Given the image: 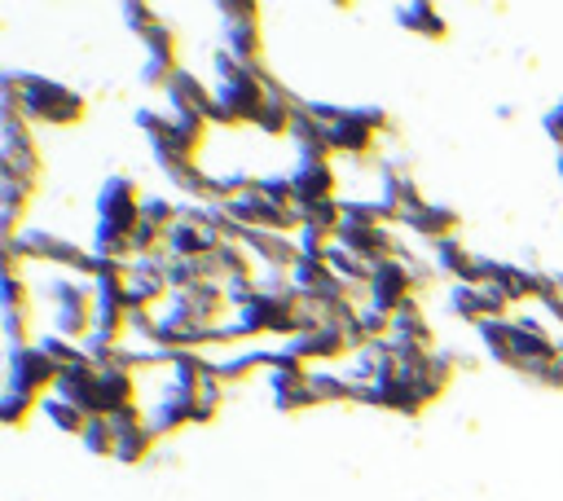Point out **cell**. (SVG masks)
<instances>
[{"instance_id":"obj_1","label":"cell","mask_w":563,"mask_h":501,"mask_svg":"<svg viewBox=\"0 0 563 501\" xmlns=\"http://www.w3.org/2000/svg\"><path fill=\"white\" fill-rule=\"evenodd\" d=\"M264 105H268V70L264 66H242V75L216 84L211 127H255Z\"/></svg>"},{"instance_id":"obj_2","label":"cell","mask_w":563,"mask_h":501,"mask_svg":"<svg viewBox=\"0 0 563 501\" xmlns=\"http://www.w3.org/2000/svg\"><path fill=\"white\" fill-rule=\"evenodd\" d=\"M22 114H26L31 123L75 127V123L88 114V101H84L75 88L48 79V75H22Z\"/></svg>"},{"instance_id":"obj_3","label":"cell","mask_w":563,"mask_h":501,"mask_svg":"<svg viewBox=\"0 0 563 501\" xmlns=\"http://www.w3.org/2000/svg\"><path fill=\"white\" fill-rule=\"evenodd\" d=\"M40 294L53 299V334H62L70 343H84L97 330V316H92L97 312V290L92 286H84V281L62 272V277L44 281Z\"/></svg>"},{"instance_id":"obj_4","label":"cell","mask_w":563,"mask_h":501,"mask_svg":"<svg viewBox=\"0 0 563 501\" xmlns=\"http://www.w3.org/2000/svg\"><path fill=\"white\" fill-rule=\"evenodd\" d=\"M13 246H18V255H22L26 264L66 268V272H79V277H88V264H92V250L66 242V237L53 233V229H22V233L13 237Z\"/></svg>"},{"instance_id":"obj_5","label":"cell","mask_w":563,"mask_h":501,"mask_svg":"<svg viewBox=\"0 0 563 501\" xmlns=\"http://www.w3.org/2000/svg\"><path fill=\"white\" fill-rule=\"evenodd\" d=\"M9 391H26V396H35V400H44V396H53V387H57V365L40 352V343H26V347H9Z\"/></svg>"},{"instance_id":"obj_6","label":"cell","mask_w":563,"mask_h":501,"mask_svg":"<svg viewBox=\"0 0 563 501\" xmlns=\"http://www.w3.org/2000/svg\"><path fill=\"white\" fill-rule=\"evenodd\" d=\"M141 207H145V193L136 189L132 176H110V180L101 185V193H97V215H101V224H114V229H123V233H132V229L141 224Z\"/></svg>"},{"instance_id":"obj_7","label":"cell","mask_w":563,"mask_h":501,"mask_svg":"<svg viewBox=\"0 0 563 501\" xmlns=\"http://www.w3.org/2000/svg\"><path fill=\"white\" fill-rule=\"evenodd\" d=\"M409 299H418V286H413V272L405 268V259H387V264H378L374 277H369L365 303L378 308V312H387V316H396Z\"/></svg>"},{"instance_id":"obj_8","label":"cell","mask_w":563,"mask_h":501,"mask_svg":"<svg viewBox=\"0 0 563 501\" xmlns=\"http://www.w3.org/2000/svg\"><path fill=\"white\" fill-rule=\"evenodd\" d=\"M172 299L167 286V255L163 259H132L128 264V308H154Z\"/></svg>"},{"instance_id":"obj_9","label":"cell","mask_w":563,"mask_h":501,"mask_svg":"<svg viewBox=\"0 0 563 501\" xmlns=\"http://www.w3.org/2000/svg\"><path fill=\"white\" fill-rule=\"evenodd\" d=\"M110 422H114V431H119L114 461H123V466H141V461L154 453V444H158V431L150 426V413L136 404V409H128V413H119V417H110Z\"/></svg>"},{"instance_id":"obj_10","label":"cell","mask_w":563,"mask_h":501,"mask_svg":"<svg viewBox=\"0 0 563 501\" xmlns=\"http://www.w3.org/2000/svg\"><path fill=\"white\" fill-rule=\"evenodd\" d=\"M167 114H176V119H202V123H211V110H216V88H207L194 70H176V79L167 84Z\"/></svg>"},{"instance_id":"obj_11","label":"cell","mask_w":563,"mask_h":501,"mask_svg":"<svg viewBox=\"0 0 563 501\" xmlns=\"http://www.w3.org/2000/svg\"><path fill=\"white\" fill-rule=\"evenodd\" d=\"M290 180H295V207L339 198V171H334V163L299 158V163H295V171H290Z\"/></svg>"},{"instance_id":"obj_12","label":"cell","mask_w":563,"mask_h":501,"mask_svg":"<svg viewBox=\"0 0 563 501\" xmlns=\"http://www.w3.org/2000/svg\"><path fill=\"white\" fill-rule=\"evenodd\" d=\"M365 404L374 409H391V413H405V417H418L427 409V400L418 396V387L405 378V374H391V378H378L365 387Z\"/></svg>"},{"instance_id":"obj_13","label":"cell","mask_w":563,"mask_h":501,"mask_svg":"<svg viewBox=\"0 0 563 501\" xmlns=\"http://www.w3.org/2000/svg\"><path fill=\"white\" fill-rule=\"evenodd\" d=\"M330 141H334V158L339 154H352V158H369L374 154V141H378V132L356 114V105L347 110L343 105V114L330 123Z\"/></svg>"},{"instance_id":"obj_14","label":"cell","mask_w":563,"mask_h":501,"mask_svg":"<svg viewBox=\"0 0 563 501\" xmlns=\"http://www.w3.org/2000/svg\"><path fill=\"white\" fill-rule=\"evenodd\" d=\"M418 242H431V246H440V242H449V237H457V224H462V215L453 211V207H444V202H427L422 211H413V215H405L400 220Z\"/></svg>"},{"instance_id":"obj_15","label":"cell","mask_w":563,"mask_h":501,"mask_svg":"<svg viewBox=\"0 0 563 501\" xmlns=\"http://www.w3.org/2000/svg\"><path fill=\"white\" fill-rule=\"evenodd\" d=\"M286 352H295L299 360H339L343 352H352L347 347V334L339 330V325H317V330H303L299 338H290V343H282Z\"/></svg>"},{"instance_id":"obj_16","label":"cell","mask_w":563,"mask_h":501,"mask_svg":"<svg viewBox=\"0 0 563 501\" xmlns=\"http://www.w3.org/2000/svg\"><path fill=\"white\" fill-rule=\"evenodd\" d=\"M53 396H62L66 404L84 409L88 417H106V413H101V391H97V369H92V365H84V369H62Z\"/></svg>"},{"instance_id":"obj_17","label":"cell","mask_w":563,"mask_h":501,"mask_svg":"<svg viewBox=\"0 0 563 501\" xmlns=\"http://www.w3.org/2000/svg\"><path fill=\"white\" fill-rule=\"evenodd\" d=\"M479 343H484V352L497 360V365H506V369H523V356H519V330H515V316L510 321H484L479 330Z\"/></svg>"},{"instance_id":"obj_18","label":"cell","mask_w":563,"mask_h":501,"mask_svg":"<svg viewBox=\"0 0 563 501\" xmlns=\"http://www.w3.org/2000/svg\"><path fill=\"white\" fill-rule=\"evenodd\" d=\"M97 391H101V413L119 417L136 409V374L128 369H97Z\"/></svg>"},{"instance_id":"obj_19","label":"cell","mask_w":563,"mask_h":501,"mask_svg":"<svg viewBox=\"0 0 563 501\" xmlns=\"http://www.w3.org/2000/svg\"><path fill=\"white\" fill-rule=\"evenodd\" d=\"M194 400H198V396H185V391H176V387L163 391V400L150 409V426L158 431V439H163V435H176V431H185V426H194Z\"/></svg>"},{"instance_id":"obj_20","label":"cell","mask_w":563,"mask_h":501,"mask_svg":"<svg viewBox=\"0 0 563 501\" xmlns=\"http://www.w3.org/2000/svg\"><path fill=\"white\" fill-rule=\"evenodd\" d=\"M290 141H295L299 158H321V163H330V158H334V141H330V127H325V123H317V119L308 114V101H303V110L295 114Z\"/></svg>"},{"instance_id":"obj_21","label":"cell","mask_w":563,"mask_h":501,"mask_svg":"<svg viewBox=\"0 0 563 501\" xmlns=\"http://www.w3.org/2000/svg\"><path fill=\"white\" fill-rule=\"evenodd\" d=\"M515 330H519V356H523V365H532V360H559V338L532 312H519L515 316Z\"/></svg>"},{"instance_id":"obj_22","label":"cell","mask_w":563,"mask_h":501,"mask_svg":"<svg viewBox=\"0 0 563 501\" xmlns=\"http://www.w3.org/2000/svg\"><path fill=\"white\" fill-rule=\"evenodd\" d=\"M216 246H220V237L207 233V229H198V224H189V220H180L167 233V255H176V259H211Z\"/></svg>"},{"instance_id":"obj_23","label":"cell","mask_w":563,"mask_h":501,"mask_svg":"<svg viewBox=\"0 0 563 501\" xmlns=\"http://www.w3.org/2000/svg\"><path fill=\"white\" fill-rule=\"evenodd\" d=\"M317 404H365V382H356L352 374H317L308 378Z\"/></svg>"},{"instance_id":"obj_24","label":"cell","mask_w":563,"mask_h":501,"mask_svg":"<svg viewBox=\"0 0 563 501\" xmlns=\"http://www.w3.org/2000/svg\"><path fill=\"white\" fill-rule=\"evenodd\" d=\"M396 22H400L409 35H422V40H449V22H444V13H440L435 4H422V0L400 4V9H396Z\"/></svg>"},{"instance_id":"obj_25","label":"cell","mask_w":563,"mask_h":501,"mask_svg":"<svg viewBox=\"0 0 563 501\" xmlns=\"http://www.w3.org/2000/svg\"><path fill=\"white\" fill-rule=\"evenodd\" d=\"M493 286L506 294V303H537V268H519V264H501L493 272Z\"/></svg>"},{"instance_id":"obj_26","label":"cell","mask_w":563,"mask_h":501,"mask_svg":"<svg viewBox=\"0 0 563 501\" xmlns=\"http://www.w3.org/2000/svg\"><path fill=\"white\" fill-rule=\"evenodd\" d=\"M260 369H273V347H264V343H251V347H242V352L216 360V374H220L224 382H242V378H251V374H260Z\"/></svg>"},{"instance_id":"obj_27","label":"cell","mask_w":563,"mask_h":501,"mask_svg":"<svg viewBox=\"0 0 563 501\" xmlns=\"http://www.w3.org/2000/svg\"><path fill=\"white\" fill-rule=\"evenodd\" d=\"M224 48L246 62V66H264V26L260 22H242V26H224Z\"/></svg>"},{"instance_id":"obj_28","label":"cell","mask_w":563,"mask_h":501,"mask_svg":"<svg viewBox=\"0 0 563 501\" xmlns=\"http://www.w3.org/2000/svg\"><path fill=\"white\" fill-rule=\"evenodd\" d=\"M330 272L343 281V286H352V290H369V277H374V264L369 259H361V255H352V250H343L339 242H334V250H330Z\"/></svg>"},{"instance_id":"obj_29","label":"cell","mask_w":563,"mask_h":501,"mask_svg":"<svg viewBox=\"0 0 563 501\" xmlns=\"http://www.w3.org/2000/svg\"><path fill=\"white\" fill-rule=\"evenodd\" d=\"M92 255L114 259V264H132V259H136V255H132V233H123V229H114V224H101V220H97Z\"/></svg>"},{"instance_id":"obj_30","label":"cell","mask_w":563,"mask_h":501,"mask_svg":"<svg viewBox=\"0 0 563 501\" xmlns=\"http://www.w3.org/2000/svg\"><path fill=\"white\" fill-rule=\"evenodd\" d=\"M40 413H44V417H48V422H53V426H57L62 435H75V439H79V435H84V426L92 422V417H88L84 409L66 404L62 396H44V400H40Z\"/></svg>"},{"instance_id":"obj_31","label":"cell","mask_w":563,"mask_h":501,"mask_svg":"<svg viewBox=\"0 0 563 501\" xmlns=\"http://www.w3.org/2000/svg\"><path fill=\"white\" fill-rule=\"evenodd\" d=\"M35 343H40V352H44L57 369H84V365H92L88 352H84V343H70V338H62V334H40Z\"/></svg>"},{"instance_id":"obj_32","label":"cell","mask_w":563,"mask_h":501,"mask_svg":"<svg viewBox=\"0 0 563 501\" xmlns=\"http://www.w3.org/2000/svg\"><path fill=\"white\" fill-rule=\"evenodd\" d=\"M431 264L444 272V277H453V281H462L466 277V268L475 264V255L462 246V237H449V242H440V246H431Z\"/></svg>"},{"instance_id":"obj_33","label":"cell","mask_w":563,"mask_h":501,"mask_svg":"<svg viewBox=\"0 0 563 501\" xmlns=\"http://www.w3.org/2000/svg\"><path fill=\"white\" fill-rule=\"evenodd\" d=\"M198 281H207L202 259H176V255H167V286H172V294H189Z\"/></svg>"},{"instance_id":"obj_34","label":"cell","mask_w":563,"mask_h":501,"mask_svg":"<svg viewBox=\"0 0 563 501\" xmlns=\"http://www.w3.org/2000/svg\"><path fill=\"white\" fill-rule=\"evenodd\" d=\"M79 439H84V448H88L92 457H114V448H119V431H114L110 417H92Z\"/></svg>"},{"instance_id":"obj_35","label":"cell","mask_w":563,"mask_h":501,"mask_svg":"<svg viewBox=\"0 0 563 501\" xmlns=\"http://www.w3.org/2000/svg\"><path fill=\"white\" fill-rule=\"evenodd\" d=\"M299 215H303L308 229H321V233H330V237L343 229V207H339V198H330V202H308V207H299Z\"/></svg>"},{"instance_id":"obj_36","label":"cell","mask_w":563,"mask_h":501,"mask_svg":"<svg viewBox=\"0 0 563 501\" xmlns=\"http://www.w3.org/2000/svg\"><path fill=\"white\" fill-rule=\"evenodd\" d=\"M35 409H40L35 396H26V391H9V387H4V396H0V422H4V426H26V422L35 417Z\"/></svg>"},{"instance_id":"obj_37","label":"cell","mask_w":563,"mask_h":501,"mask_svg":"<svg viewBox=\"0 0 563 501\" xmlns=\"http://www.w3.org/2000/svg\"><path fill=\"white\" fill-rule=\"evenodd\" d=\"M141 220L154 224V229H163V233H172L180 224V202H172V198H145Z\"/></svg>"},{"instance_id":"obj_38","label":"cell","mask_w":563,"mask_h":501,"mask_svg":"<svg viewBox=\"0 0 563 501\" xmlns=\"http://www.w3.org/2000/svg\"><path fill=\"white\" fill-rule=\"evenodd\" d=\"M255 193H260V198H268V202H277V207H295V180H290V171L260 176Z\"/></svg>"},{"instance_id":"obj_39","label":"cell","mask_w":563,"mask_h":501,"mask_svg":"<svg viewBox=\"0 0 563 501\" xmlns=\"http://www.w3.org/2000/svg\"><path fill=\"white\" fill-rule=\"evenodd\" d=\"M35 299V281H26L22 272H4V312H31Z\"/></svg>"},{"instance_id":"obj_40","label":"cell","mask_w":563,"mask_h":501,"mask_svg":"<svg viewBox=\"0 0 563 501\" xmlns=\"http://www.w3.org/2000/svg\"><path fill=\"white\" fill-rule=\"evenodd\" d=\"M273 400H277V409H282V413H303V409H317V396H312V387H308V382L277 387V391H273Z\"/></svg>"},{"instance_id":"obj_41","label":"cell","mask_w":563,"mask_h":501,"mask_svg":"<svg viewBox=\"0 0 563 501\" xmlns=\"http://www.w3.org/2000/svg\"><path fill=\"white\" fill-rule=\"evenodd\" d=\"M295 242H299V255H303V259H321V264H325L330 250H334V237L321 233V229H308V224L295 233Z\"/></svg>"},{"instance_id":"obj_42","label":"cell","mask_w":563,"mask_h":501,"mask_svg":"<svg viewBox=\"0 0 563 501\" xmlns=\"http://www.w3.org/2000/svg\"><path fill=\"white\" fill-rule=\"evenodd\" d=\"M519 374H523L528 382L545 387V391H563V365H559V360H532V365H523Z\"/></svg>"},{"instance_id":"obj_43","label":"cell","mask_w":563,"mask_h":501,"mask_svg":"<svg viewBox=\"0 0 563 501\" xmlns=\"http://www.w3.org/2000/svg\"><path fill=\"white\" fill-rule=\"evenodd\" d=\"M123 18H128V31L141 35V40H150V35L163 26V18H158L150 4H123Z\"/></svg>"},{"instance_id":"obj_44","label":"cell","mask_w":563,"mask_h":501,"mask_svg":"<svg viewBox=\"0 0 563 501\" xmlns=\"http://www.w3.org/2000/svg\"><path fill=\"white\" fill-rule=\"evenodd\" d=\"M128 334H141V343L158 338V312L154 308H132L128 312Z\"/></svg>"},{"instance_id":"obj_45","label":"cell","mask_w":563,"mask_h":501,"mask_svg":"<svg viewBox=\"0 0 563 501\" xmlns=\"http://www.w3.org/2000/svg\"><path fill=\"white\" fill-rule=\"evenodd\" d=\"M216 13L224 18V26H242V22H260V4H242V0H220Z\"/></svg>"},{"instance_id":"obj_46","label":"cell","mask_w":563,"mask_h":501,"mask_svg":"<svg viewBox=\"0 0 563 501\" xmlns=\"http://www.w3.org/2000/svg\"><path fill=\"white\" fill-rule=\"evenodd\" d=\"M4 343L26 347L31 343V312H4Z\"/></svg>"},{"instance_id":"obj_47","label":"cell","mask_w":563,"mask_h":501,"mask_svg":"<svg viewBox=\"0 0 563 501\" xmlns=\"http://www.w3.org/2000/svg\"><path fill=\"white\" fill-rule=\"evenodd\" d=\"M356 114H361V119H365V123H369L378 136L391 127V119H387V110H383V105H356Z\"/></svg>"},{"instance_id":"obj_48","label":"cell","mask_w":563,"mask_h":501,"mask_svg":"<svg viewBox=\"0 0 563 501\" xmlns=\"http://www.w3.org/2000/svg\"><path fill=\"white\" fill-rule=\"evenodd\" d=\"M559 365H563V338H559Z\"/></svg>"},{"instance_id":"obj_49","label":"cell","mask_w":563,"mask_h":501,"mask_svg":"<svg viewBox=\"0 0 563 501\" xmlns=\"http://www.w3.org/2000/svg\"><path fill=\"white\" fill-rule=\"evenodd\" d=\"M559 176H563V149H559Z\"/></svg>"}]
</instances>
